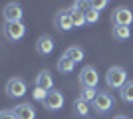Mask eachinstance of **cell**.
<instances>
[{"mask_svg":"<svg viewBox=\"0 0 133 119\" xmlns=\"http://www.w3.org/2000/svg\"><path fill=\"white\" fill-rule=\"evenodd\" d=\"M127 81H129L127 79V72H125L121 66H111V68L107 69V74H105L107 87H111V89H121Z\"/></svg>","mask_w":133,"mask_h":119,"instance_id":"obj_1","label":"cell"},{"mask_svg":"<svg viewBox=\"0 0 133 119\" xmlns=\"http://www.w3.org/2000/svg\"><path fill=\"white\" fill-rule=\"evenodd\" d=\"M91 107L95 109V113H107V111H111V109L115 107V99H113V95H111L109 91H99L97 93V97L94 99V103H91Z\"/></svg>","mask_w":133,"mask_h":119,"instance_id":"obj_2","label":"cell"},{"mask_svg":"<svg viewBox=\"0 0 133 119\" xmlns=\"http://www.w3.org/2000/svg\"><path fill=\"white\" fill-rule=\"evenodd\" d=\"M111 22H113V26H131L133 22V12L131 8H127V6H117L115 10L111 12Z\"/></svg>","mask_w":133,"mask_h":119,"instance_id":"obj_3","label":"cell"},{"mask_svg":"<svg viewBox=\"0 0 133 119\" xmlns=\"http://www.w3.org/2000/svg\"><path fill=\"white\" fill-rule=\"evenodd\" d=\"M24 36H26V26H24L22 22H6L4 24V38L8 40V42H18V40H22Z\"/></svg>","mask_w":133,"mask_h":119,"instance_id":"obj_4","label":"cell"},{"mask_svg":"<svg viewBox=\"0 0 133 119\" xmlns=\"http://www.w3.org/2000/svg\"><path fill=\"white\" fill-rule=\"evenodd\" d=\"M97 81H99V74L94 66H85V68L79 72V83L82 87H97Z\"/></svg>","mask_w":133,"mask_h":119,"instance_id":"obj_5","label":"cell"},{"mask_svg":"<svg viewBox=\"0 0 133 119\" xmlns=\"http://www.w3.org/2000/svg\"><path fill=\"white\" fill-rule=\"evenodd\" d=\"M6 95L8 97H24L26 95V81L22 78H12L6 83Z\"/></svg>","mask_w":133,"mask_h":119,"instance_id":"obj_6","label":"cell"},{"mask_svg":"<svg viewBox=\"0 0 133 119\" xmlns=\"http://www.w3.org/2000/svg\"><path fill=\"white\" fill-rule=\"evenodd\" d=\"M4 20L6 22H22V18H24V10H22V6L18 4V2H10V4H6L4 6Z\"/></svg>","mask_w":133,"mask_h":119,"instance_id":"obj_7","label":"cell"},{"mask_svg":"<svg viewBox=\"0 0 133 119\" xmlns=\"http://www.w3.org/2000/svg\"><path fill=\"white\" fill-rule=\"evenodd\" d=\"M54 26H56V30H60V32H68V30H72L74 28L72 12H70V10H60L54 16Z\"/></svg>","mask_w":133,"mask_h":119,"instance_id":"obj_8","label":"cell"},{"mask_svg":"<svg viewBox=\"0 0 133 119\" xmlns=\"http://www.w3.org/2000/svg\"><path fill=\"white\" fill-rule=\"evenodd\" d=\"M48 111H58V109L64 107V93L58 89H52L48 91V97H46V101L42 103Z\"/></svg>","mask_w":133,"mask_h":119,"instance_id":"obj_9","label":"cell"},{"mask_svg":"<svg viewBox=\"0 0 133 119\" xmlns=\"http://www.w3.org/2000/svg\"><path fill=\"white\" fill-rule=\"evenodd\" d=\"M36 52L44 58L50 56L52 52H54V40H52V36H48V34L40 36V38L36 40Z\"/></svg>","mask_w":133,"mask_h":119,"instance_id":"obj_10","label":"cell"},{"mask_svg":"<svg viewBox=\"0 0 133 119\" xmlns=\"http://www.w3.org/2000/svg\"><path fill=\"white\" fill-rule=\"evenodd\" d=\"M34 83H36V87H40V89H44V91H52V87H54V78H52L50 69H42V72H38Z\"/></svg>","mask_w":133,"mask_h":119,"instance_id":"obj_11","label":"cell"},{"mask_svg":"<svg viewBox=\"0 0 133 119\" xmlns=\"http://www.w3.org/2000/svg\"><path fill=\"white\" fill-rule=\"evenodd\" d=\"M14 113H16V119H36V111H34V107L30 103H20V105H16Z\"/></svg>","mask_w":133,"mask_h":119,"instance_id":"obj_12","label":"cell"},{"mask_svg":"<svg viewBox=\"0 0 133 119\" xmlns=\"http://www.w3.org/2000/svg\"><path fill=\"white\" fill-rule=\"evenodd\" d=\"M111 36H113L115 42H125V40L131 38V30L127 26H113L111 28Z\"/></svg>","mask_w":133,"mask_h":119,"instance_id":"obj_13","label":"cell"},{"mask_svg":"<svg viewBox=\"0 0 133 119\" xmlns=\"http://www.w3.org/2000/svg\"><path fill=\"white\" fill-rule=\"evenodd\" d=\"M74 68H76V62H72L68 56L62 54V58L58 60V72H60V74H72Z\"/></svg>","mask_w":133,"mask_h":119,"instance_id":"obj_14","label":"cell"},{"mask_svg":"<svg viewBox=\"0 0 133 119\" xmlns=\"http://www.w3.org/2000/svg\"><path fill=\"white\" fill-rule=\"evenodd\" d=\"M64 56H68L70 60H72V62L78 64V62H82L83 58H85V52H83L79 46H70V48L64 52Z\"/></svg>","mask_w":133,"mask_h":119,"instance_id":"obj_15","label":"cell"},{"mask_svg":"<svg viewBox=\"0 0 133 119\" xmlns=\"http://www.w3.org/2000/svg\"><path fill=\"white\" fill-rule=\"evenodd\" d=\"M70 12H72V22H74V28H82V26H85V12L83 10H78V8H70Z\"/></svg>","mask_w":133,"mask_h":119,"instance_id":"obj_16","label":"cell"},{"mask_svg":"<svg viewBox=\"0 0 133 119\" xmlns=\"http://www.w3.org/2000/svg\"><path fill=\"white\" fill-rule=\"evenodd\" d=\"M74 111H76L79 117H89V103L83 101L82 97H78V99L74 101Z\"/></svg>","mask_w":133,"mask_h":119,"instance_id":"obj_17","label":"cell"},{"mask_svg":"<svg viewBox=\"0 0 133 119\" xmlns=\"http://www.w3.org/2000/svg\"><path fill=\"white\" fill-rule=\"evenodd\" d=\"M119 95H121V99L125 103H133V81H131V79L119 89Z\"/></svg>","mask_w":133,"mask_h":119,"instance_id":"obj_18","label":"cell"},{"mask_svg":"<svg viewBox=\"0 0 133 119\" xmlns=\"http://www.w3.org/2000/svg\"><path fill=\"white\" fill-rule=\"evenodd\" d=\"M97 93H99V91L95 89V87H82L79 97H82L83 101H88V103H94V99L97 97Z\"/></svg>","mask_w":133,"mask_h":119,"instance_id":"obj_19","label":"cell"},{"mask_svg":"<svg viewBox=\"0 0 133 119\" xmlns=\"http://www.w3.org/2000/svg\"><path fill=\"white\" fill-rule=\"evenodd\" d=\"M83 12H85V22L88 24H95L99 20V12L95 8H91V6H88V10H83Z\"/></svg>","mask_w":133,"mask_h":119,"instance_id":"obj_20","label":"cell"},{"mask_svg":"<svg viewBox=\"0 0 133 119\" xmlns=\"http://www.w3.org/2000/svg\"><path fill=\"white\" fill-rule=\"evenodd\" d=\"M32 97H34V99H36V101L44 103V101H46V97H48V91H44V89H40V87H36V85H34Z\"/></svg>","mask_w":133,"mask_h":119,"instance_id":"obj_21","label":"cell"},{"mask_svg":"<svg viewBox=\"0 0 133 119\" xmlns=\"http://www.w3.org/2000/svg\"><path fill=\"white\" fill-rule=\"evenodd\" d=\"M89 6L99 12V10H103V8H107V6H109V2H107V0H94V2H89Z\"/></svg>","mask_w":133,"mask_h":119,"instance_id":"obj_22","label":"cell"},{"mask_svg":"<svg viewBox=\"0 0 133 119\" xmlns=\"http://www.w3.org/2000/svg\"><path fill=\"white\" fill-rule=\"evenodd\" d=\"M0 119H16V113L10 111V109H4V111L0 113Z\"/></svg>","mask_w":133,"mask_h":119,"instance_id":"obj_23","label":"cell"},{"mask_svg":"<svg viewBox=\"0 0 133 119\" xmlns=\"http://www.w3.org/2000/svg\"><path fill=\"white\" fill-rule=\"evenodd\" d=\"M113 119H129V117H127V115H115Z\"/></svg>","mask_w":133,"mask_h":119,"instance_id":"obj_24","label":"cell"}]
</instances>
